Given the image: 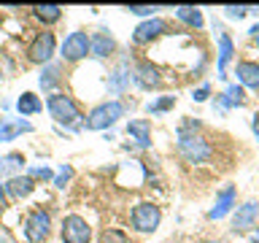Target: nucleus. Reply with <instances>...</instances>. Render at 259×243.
<instances>
[{
	"mask_svg": "<svg viewBox=\"0 0 259 243\" xmlns=\"http://www.w3.org/2000/svg\"><path fill=\"white\" fill-rule=\"evenodd\" d=\"M176 149L186 162H192V165H200V162L210 159V154H213L210 151V143L202 135H194V133H178Z\"/></svg>",
	"mask_w": 259,
	"mask_h": 243,
	"instance_id": "f257e3e1",
	"label": "nucleus"
},
{
	"mask_svg": "<svg viewBox=\"0 0 259 243\" xmlns=\"http://www.w3.org/2000/svg\"><path fill=\"white\" fill-rule=\"evenodd\" d=\"M121 116H124V105L119 100H108V103L95 105V108L87 113L84 127L87 130H108L111 125H116V119H121Z\"/></svg>",
	"mask_w": 259,
	"mask_h": 243,
	"instance_id": "f03ea898",
	"label": "nucleus"
},
{
	"mask_svg": "<svg viewBox=\"0 0 259 243\" xmlns=\"http://www.w3.org/2000/svg\"><path fill=\"white\" fill-rule=\"evenodd\" d=\"M46 108H49V113H52V119L57 125H78V119H81V111H78L76 100L68 95H49Z\"/></svg>",
	"mask_w": 259,
	"mask_h": 243,
	"instance_id": "7ed1b4c3",
	"label": "nucleus"
},
{
	"mask_svg": "<svg viewBox=\"0 0 259 243\" xmlns=\"http://www.w3.org/2000/svg\"><path fill=\"white\" fill-rule=\"evenodd\" d=\"M52 235V216L44 208H35L32 214H27L24 219V238L30 243H44Z\"/></svg>",
	"mask_w": 259,
	"mask_h": 243,
	"instance_id": "20e7f679",
	"label": "nucleus"
},
{
	"mask_svg": "<svg viewBox=\"0 0 259 243\" xmlns=\"http://www.w3.org/2000/svg\"><path fill=\"white\" fill-rule=\"evenodd\" d=\"M62 243H89L92 240V227H89V222L84 216L78 214H70L62 219Z\"/></svg>",
	"mask_w": 259,
	"mask_h": 243,
	"instance_id": "39448f33",
	"label": "nucleus"
},
{
	"mask_svg": "<svg viewBox=\"0 0 259 243\" xmlns=\"http://www.w3.org/2000/svg\"><path fill=\"white\" fill-rule=\"evenodd\" d=\"M130 222L138 232H154L162 222V211L154 206V202H138L130 214Z\"/></svg>",
	"mask_w": 259,
	"mask_h": 243,
	"instance_id": "423d86ee",
	"label": "nucleus"
},
{
	"mask_svg": "<svg viewBox=\"0 0 259 243\" xmlns=\"http://www.w3.org/2000/svg\"><path fill=\"white\" fill-rule=\"evenodd\" d=\"M54 49H57L54 32L44 30V32H38V35L32 38V44L27 49V57H30V62H35V65H46L54 57Z\"/></svg>",
	"mask_w": 259,
	"mask_h": 243,
	"instance_id": "0eeeda50",
	"label": "nucleus"
},
{
	"mask_svg": "<svg viewBox=\"0 0 259 243\" xmlns=\"http://www.w3.org/2000/svg\"><path fill=\"white\" fill-rule=\"evenodd\" d=\"M62 57L68 62H78V60H84V57L89 54V35L87 32H81V30H76V32H70L68 38L62 40Z\"/></svg>",
	"mask_w": 259,
	"mask_h": 243,
	"instance_id": "6e6552de",
	"label": "nucleus"
},
{
	"mask_svg": "<svg viewBox=\"0 0 259 243\" xmlns=\"http://www.w3.org/2000/svg\"><path fill=\"white\" fill-rule=\"evenodd\" d=\"M165 30H167L165 19H159V16H154V19H146V22H141V24L135 27V32H133V44H138V46L151 44V40L159 38Z\"/></svg>",
	"mask_w": 259,
	"mask_h": 243,
	"instance_id": "1a4fd4ad",
	"label": "nucleus"
},
{
	"mask_svg": "<svg viewBox=\"0 0 259 243\" xmlns=\"http://www.w3.org/2000/svg\"><path fill=\"white\" fill-rule=\"evenodd\" d=\"M135 84L141 87V89H159V84H162L159 68H154L151 62H138V68H135Z\"/></svg>",
	"mask_w": 259,
	"mask_h": 243,
	"instance_id": "9d476101",
	"label": "nucleus"
},
{
	"mask_svg": "<svg viewBox=\"0 0 259 243\" xmlns=\"http://www.w3.org/2000/svg\"><path fill=\"white\" fill-rule=\"evenodd\" d=\"M235 194H238L235 186H224V189L216 194V206L208 211V219H224L232 211V206H235Z\"/></svg>",
	"mask_w": 259,
	"mask_h": 243,
	"instance_id": "9b49d317",
	"label": "nucleus"
},
{
	"mask_svg": "<svg viewBox=\"0 0 259 243\" xmlns=\"http://www.w3.org/2000/svg\"><path fill=\"white\" fill-rule=\"evenodd\" d=\"M3 186H6V194H8V197L22 200V197H27V194L35 189V181H32L30 176H11Z\"/></svg>",
	"mask_w": 259,
	"mask_h": 243,
	"instance_id": "f8f14e48",
	"label": "nucleus"
},
{
	"mask_svg": "<svg viewBox=\"0 0 259 243\" xmlns=\"http://www.w3.org/2000/svg\"><path fill=\"white\" fill-rule=\"evenodd\" d=\"M113 49H116V40H113L105 30H97L92 38H89V54H95V57H108L113 54Z\"/></svg>",
	"mask_w": 259,
	"mask_h": 243,
	"instance_id": "ddd939ff",
	"label": "nucleus"
},
{
	"mask_svg": "<svg viewBox=\"0 0 259 243\" xmlns=\"http://www.w3.org/2000/svg\"><path fill=\"white\" fill-rule=\"evenodd\" d=\"M256 216H259V206L251 200V202H246V206H240L238 211H235L232 227H235V230H248V227H254Z\"/></svg>",
	"mask_w": 259,
	"mask_h": 243,
	"instance_id": "4468645a",
	"label": "nucleus"
},
{
	"mask_svg": "<svg viewBox=\"0 0 259 243\" xmlns=\"http://www.w3.org/2000/svg\"><path fill=\"white\" fill-rule=\"evenodd\" d=\"M127 135H133L138 141V146L146 149V146L151 143V125H149V119H130L127 122Z\"/></svg>",
	"mask_w": 259,
	"mask_h": 243,
	"instance_id": "2eb2a0df",
	"label": "nucleus"
},
{
	"mask_svg": "<svg viewBox=\"0 0 259 243\" xmlns=\"http://www.w3.org/2000/svg\"><path fill=\"white\" fill-rule=\"evenodd\" d=\"M232 54H235L232 38L227 35V32H222V35H219V62H216V68H219V78H227V65H230Z\"/></svg>",
	"mask_w": 259,
	"mask_h": 243,
	"instance_id": "dca6fc26",
	"label": "nucleus"
},
{
	"mask_svg": "<svg viewBox=\"0 0 259 243\" xmlns=\"http://www.w3.org/2000/svg\"><path fill=\"white\" fill-rule=\"evenodd\" d=\"M235 76H238V81H240L243 87L259 89V65H256V62H238Z\"/></svg>",
	"mask_w": 259,
	"mask_h": 243,
	"instance_id": "f3484780",
	"label": "nucleus"
},
{
	"mask_svg": "<svg viewBox=\"0 0 259 243\" xmlns=\"http://www.w3.org/2000/svg\"><path fill=\"white\" fill-rule=\"evenodd\" d=\"M22 133H32L30 122H22V119H16V122L3 119L0 122V141H14V138L22 135Z\"/></svg>",
	"mask_w": 259,
	"mask_h": 243,
	"instance_id": "a211bd4d",
	"label": "nucleus"
},
{
	"mask_svg": "<svg viewBox=\"0 0 259 243\" xmlns=\"http://www.w3.org/2000/svg\"><path fill=\"white\" fill-rule=\"evenodd\" d=\"M16 108H19L22 116H32V113H38L44 108V103H40V97L35 92H24L19 100H16Z\"/></svg>",
	"mask_w": 259,
	"mask_h": 243,
	"instance_id": "6ab92c4d",
	"label": "nucleus"
},
{
	"mask_svg": "<svg viewBox=\"0 0 259 243\" xmlns=\"http://www.w3.org/2000/svg\"><path fill=\"white\" fill-rule=\"evenodd\" d=\"M32 14H35V19H40L44 24H54L62 19V8L54 6V3H44V6H35L32 8Z\"/></svg>",
	"mask_w": 259,
	"mask_h": 243,
	"instance_id": "aec40b11",
	"label": "nucleus"
},
{
	"mask_svg": "<svg viewBox=\"0 0 259 243\" xmlns=\"http://www.w3.org/2000/svg\"><path fill=\"white\" fill-rule=\"evenodd\" d=\"M176 16H178L184 24H189V27H202V14H200V8L178 6V8H176Z\"/></svg>",
	"mask_w": 259,
	"mask_h": 243,
	"instance_id": "412c9836",
	"label": "nucleus"
},
{
	"mask_svg": "<svg viewBox=\"0 0 259 243\" xmlns=\"http://www.w3.org/2000/svg\"><path fill=\"white\" fill-rule=\"evenodd\" d=\"M130 84V73H127V65H119L116 70H113V76L108 78V89L111 92H121Z\"/></svg>",
	"mask_w": 259,
	"mask_h": 243,
	"instance_id": "4be33fe9",
	"label": "nucleus"
},
{
	"mask_svg": "<svg viewBox=\"0 0 259 243\" xmlns=\"http://www.w3.org/2000/svg\"><path fill=\"white\" fill-rule=\"evenodd\" d=\"M19 168H24V157L22 154H6L3 159H0V176L3 173H8V170H19Z\"/></svg>",
	"mask_w": 259,
	"mask_h": 243,
	"instance_id": "5701e85b",
	"label": "nucleus"
},
{
	"mask_svg": "<svg viewBox=\"0 0 259 243\" xmlns=\"http://www.w3.org/2000/svg\"><path fill=\"white\" fill-rule=\"evenodd\" d=\"M100 243H130L124 230H113V227H105L100 232Z\"/></svg>",
	"mask_w": 259,
	"mask_h": 243,
	"instance_id": "b1692460",
	"label": "nucleus"
},
{
	"mask_svg": "<svg viewBox=\"0 0 259 243\" xmlns=\"http://www.w3.org/2000/svg\"><path fill=\"white\" fill-rule=\"evenodd\" d=\"M57 81H60V68H57V65H46V70L40 73V87L52 89Z\"/></svg>",
	"mask_w": 259,
	"mask_h": 243,
	"instance_id": "393cba45",
	"label": "nucleus"
},
{
	"mask_svg": "<svg viewBox=\"0 0 259 243\" xmlns=\"http://www.w3.org/2000/svg\"><path fill=\"white\" fill-rule=\"evenodd\" d=\"M243 87L238 84H232V87H227V92H224V103L227 105H243Z\"/></svg>",
	"mask_w": 259,
	"mask_h": 243,
	"instance_id": "a878e982",
	"label": "nucleus"
},
{
	"mask_svg": "<svg viewBox=\"0 0 259 243\" xmlns=\"http://www.w3.org/2000/svg\"><path fill=\"white\" fill-rule=\"evenodd\" d=\"M173 105H176V97L173 95H165V97H159L157 103H149V113H162V111L173 108Z\"/></svg>",
	"mask_w": 259,
	"mask_h": 243,
	"instance_id": "bb28decb",
	"label": "nucleus"
},
{
	"mask_svg": "<svg viewBox=\"0 0 259 243\" xmlns=\"http://www.w3.org/2000/svg\"><path fill=\"white\" fill-rule=\"evenodd\" d=\"M127 11L135 16H149V19H154V11H159V8L157 6H127Z\"/></svg>",
	"mask_w": 259,
	"mask_h": 243,
	"instance_id": "cd10ccee",
	"label": "nucleus"
},
{
	"mask_svg": "<svg viewBox=\"0 0 259 243\" xmlns=\"http://www.w3.org/2000/svg\"><path fill=\"white\" fill-rule=\"evenodd\" d=\"M70 176H73V168H70V165H62L60 173H57V178H54V184H57V186H65V184L70 181Z\"/></svg>",
	"mask_w": 259,
	"mask_h": 243,
	"instance_id": "c85d7f7f",
	"label": "nucleus"
},
{
	"mask_svg": "<svg viewBox=\"0 0 259 243\" xmlns=\"http://www.w3.org/2000/svg\"><path fill=\"white\" fill-rule=\"evenodd\" d=\"M224 11H227V16H232V19H243V16L248 14V8L246 6H227Z\"/></svg>",
	"mask_w": 259,
	"mask_h": 243,
	"instance_id": "c756f323",
	"label": "nucleus"
},
{
	"mask_svg": "<svg viewBox=\"0 0 259 243\" xmlns=\"http://www.w3.org/2000/svg\"><path fill=\"white\" fill-rule=\"evenodd\" d=\"M27 176L32 178V181H35V178H52V168H46V165H40V168H32Z\"/></svg>",
	"mask_w": 259,
	"mask_h": 243,
	"instance_id": "7c9ffc66",
	"label": "nucleus"
},
{
	"mask_svg": "<svg viewBox=\"0 0 259 243\" xmlns=\"http://www.w3.org/2000/svg\"><path fill=\"white\" fill-rule=\"evenodd\" d=\"M208 95H210V87H208V84H202V87H197V89H194V92H192V97H194V100H197V103L208 100Z\"/></svg>",
	"mask_w": 259,
	"mask_h": 243,
	"instance_id": "2f4dec72",
	"label": "nucleus"
},
{
	"mask_svg": "<svg viewBox=\"0 0 259 243\" xmlns=\"http://www.w3.org/2000/svg\"><path fill=\"white\" fill-rule=\"evenodd\" d=\"M251 130H254V135H256V141H259V113L251 119Z\"/></svg>",
	"mask_w": 259,
	"mask_h": 243,
	"instance_id": "473e14b6",
	"label": "nucleus"
},
{
	"mask_svg": "<svg viewBox=\"0 0 259 243\" xmlns=\"http://www.w3.org/2000/svg\"><path fill=\"white\" fill-rule=\"evenodd\" d=\"M6 202V186H0V206Z\"/></svg>",
	"mask_w": 259,
	"mask_h": 243,
	"instance_id": "72a5a7b5",
	"label": "nucleus"
},
{
	"mask_svg": "<svg viewBox=\"0 0 259 243\" xmlns=\"http://www.w3.org/2000/svg\"><path fill=\"white\" fill-rule=\"evenodd\" d=\"M251 35H256V38H259V24H254V27H251Z\"/></svg>",
	"mask_w": 259,
	"mask_h": 243,
	"instance_id": "f704fd0d",
	"label": "nucleus"
},
{
	"mask_svg": "<svg viewBox=\"0 0 259 243\" xmlns=\"http://www.w3.org/2000/svg\"><path fill=\"white\" fill-rule=\"evenodd\" d=\"M254 243H259V232H256V235H254Z\"/></svg>",
	"mask_w": 259,
	"mask_h": 243,
	"instance_id": "c9c22d12",
	"label": "nucleus"
},
{
	"mask_svg": "<svg viewBox=\"0 0 259 243\" xmlns=\"http://www.w3.org/2000/svg\"><path fill=\"white\" fill-rule=\"evenodd\" d=\"M256 44H259V38H256Z\"/></svg>",
	"mask_w": 259,
	"mask_h": 243,
	"instance_id": "e433bc0d",
	"label": "nucleus"
}]
</instances>
